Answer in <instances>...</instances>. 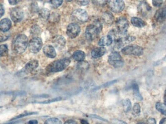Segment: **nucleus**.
<instances>
[{
	"instance_id": "nucleus-1",
	"label": "nucleus",
	"mask_w": 166,
	"mask_h": 124,
	"mask_svg": "<svg viewBox=\"0 0 166 124\" xmlns=\"http://www.w3.org/2000/svg\"><path fill=\"white\" fill-rule=\"evenodd\" d=\"M102 24L98 20L94 21V22L87 26L85 29V36L89 41H93L99 36L102 31Z\"/></svg>"
},
{
	"instance_id": "nucleus-2",
	"label": "nucleus",
	"mask_w": 166,
	"mask_h": 124,
	"mask_svg": "<svg viewBox=\"0 0 166 124\" xmlns=\"http://www.w3.org/2000/svg\"><path fill=\"white\" fill-rule=\"evenodd\" d=\"M71 63V60L69 58H65L52 62L46 68V71L48 73H56L60 72L65 69Z\"/></svg>"
},
{
	"instance_id": "nucleus-3",
	"label": "nucleus",
	"mask_w": 166,
	"mask_h": 124,
	"mask_svg": "<svg viewBox=\"0 0 166 124\" xmlns=\"http://www.w3.org/2000/svg\"><path fill=\"white\" fill-rule=\"evenodd\" d=\"M28 45V39L25 35L22 34L16 37L13 43V50L17 54H22L25 51Z\"/></svg>"
},
{
	"instance_id": "nucleus-4",
	"label": "nucleus",
	"mask_w": 166,
	"mask_h": 124,
	"mask_svg": "<svg viewBox=\"0 0 166 124\" xmlns=\"http://www.w3.org/2000/svg\"><path fill=\"white\" fill-rule=\"evenodd\" d=\"M108 63L114 68H119L123 66L124 60L120 54L117 51L111 52L108 57Z\"/></svg>"
},
{
	"instance_id": "nucleus-5",
	"label": "nucleus",
	"mask_w": 166,
	"mask_h": 124,
	"mask_svg": "<svg viewBox=\"0 0 166 124\" xmlns=\"http://www.w3.org/2000/svg\"><path fill=\"white\" fill-rule=\"evenodd\" d=\"M121 52L124 55H133L140 56L143 55V49L140 46L136 45H129L124 47L121 50Z\"/></svg>"
},
{
	"instance_id": "nucleus-6",
	"label": "nucleus",
	"mask_w": 166,
	"mask_h": 124,
	"mask_svg": "<svg viewBox=\"0 0 166 124\" xmlns=\"http://www.w3.org/2000/svg\"><path fill=\"white\" fill-rule=\"evenodd\" d=\"M109 8L115 13H120L124 10L125 3L124 0H108Z\"/></svg>"
},
{
	"instance_id": "nucleus-7",
	"label": "nucleus",
	"mask_w": 166,
	"mask_h": 124,
	"mask_svg": "<svg viewBox=\"0 0 166 124\" xmlns=\"http://www.w3.org/2000/svg\"><path fill=\"white\" fill-rule=\"evenodd\" d=\"M71 16L74 20L81 23L86 22L89 20V16L87 12L82 9H77L74 10Z\"/></svg>"
},
{
	"instance_id": "nucleus-8",
	"label": "nucleus",
	"mask_w": 166,
	"mask_h": 124,
	"mask_svg": "<svg viewBox=\"0 0 166 124\" xmlns=\"http://www.w3.org/2000/svg\"><path fill=\"white\" fill-rule=\"evenodd\" d=\"M129 22L125 17H120L116 21V26L117 31L120 35L126 34L129 27Z\"/></svg>"
},
{
	"instance_id": "nucleus-9",
	"label": "nucleus",
	"mask_w": 166,
	"mask_h": 124,
	"mask_svg": "<svg viewBox=\"0 0 166 124\" xmlns=\"http://www.w3.org/2000/svg\"><path fill=\"white\" fill-rule=\"evenodd\" d=\"M42 41L41 38L38 37H34L29 43V50L32 53L36 54L41 50L42 47Z\"/></svg>"
},
{
	"instance_id": "nucleus-10",
	"label": "nucleus",
	"mask_w": 166,
	"mask_h": 124,
	"mask_svg": "<svg viewBox=\"0 0 166 124\" xmlns=\"http://www.w3.org/2000/svg\"><path fill=\"white\" fill-rule=\"evenodd\" d=\"M81 32L80 27L77 23H72L67 27L66 34L71 38H75L79 35Z\"/></svg>"
},
{
	"instance_id": "nucleus-11",
	"label": "nucleus",
	"mask_w": 166,
	"mask_h": 124,
	"mask_svg": "<svg viewBox=\"0 0 166 124\" xmlns=\"http://www.w3.org/2000/svg\"><path fill=\"white\" fill-rule=\"evenodd\" d=\"M11 20L15 23L21 21L23 17V13L20 8L16 7L12 9L10 13Z\"/></svg>"
},
{
	"instance_id": "nucleus-12",
	"label": "nucleus",
	"mask_w": 166,
	"mask_h": 124,
	"mask_svg": "<svg viewBox=\"0 0 166 124\" xmlns=\"http://www.w3.org/2000/svg\"><path fill=\"white\" fill-rule=\"evenodd\" d=\"M152 8L149 5L148 3L145 2H140L138 7V10L140 14L142 16H147L151 12Z\"/></svg>"
},
{
	"instance_id": "nucleus-13",
	"label": "nucleus",
	"mask_w": 166,
	"mask_h": 124,
	"mask_svg": "<svg viewBox=\"0 0 166 124\" xmlns=\"http://www.w3.org/2000/svg\"><path fill=\"white\" fill-rule=\"evenodd\" d=\"M155 21L159 23H162L166 20V6L159 9L156 12L154 16Z\"/></svg>"
},
{
	"instance_id": "nucleus-14",
	"label": "nucleus",
	"mask_w": 166,
	"mask_h": 124,
	"mask_svg": "<svg viewBox=\"0 0 166 124\" xmlns=\"http://www.w3.org/2000/svg\"><path fill=\"white\" fill-rule=\"evenodd\" d=\"M43 51L44 55L49 58H54L56 56V50L53 46L50 45H47L44 47Z\"/></svg>"
},
{
	"instance_id": "nucleus-15",
	"label": "nucleus",
	"mask_w": 166,
	"mask_h": 124,
	"mask_svg": "<svg viewBox=\"0 0 166 124\" xmlns=\"http://www.w3.org/2000/svg\"><path fill=\"white\" fill-rule=\"evenodd\" d=\"M102 19L105 24L111 25L114 21L115 17L110 12H105L102 15Z\"/></svg>"
},
{
	"instance_id": "nucleus-16",
	"label": "nucleus",
	"mask_w": 166,
	"mask_h": 124,
	"mask_svg": "<svg viewBox=\"0 0 166 124\" xmlns=\"http://www.w3.org/2000/svg\"><path fill=\"white\" fill-rule=\"evenodd\" d=\"M106 52L105 48L103 47H98L92 50L91 51V56L93 58H98L103 56Z\"/></svg>"
},
{
	"instance_id": "nucleus-17",
	"label": "nucleus",
	"mask_w": 166,
	"mask_h": 124,
	"mask_svg": "<svg viewBox=\"0 0 166 124\" xmlns=\"http://www.w3.org/2000/svg\"><path fill=\"white\" fill-rule=\"evenodd\" d=\"M12 26L11 21L9 19H3L0 21V30L2 32H8Z\"/></svg>"
},
{
	"instance_id": "nucleus-18",
	"label": "nucleus",
	"mask_w": 166,
	"mask_h": 124,
	"mask_svg": "<svg viewBox=\"0 0 166 124\" xmlns=\"http://www.w3.org/2000/svg\"><path fill=\"white\" fill-rule=\"evenodd\" d=\"M113 41L112 37L110 35H107L105 36H103V37L100 39L99 41L98 45L99 46L104 47V46H109L111 45Z\"/></svg>"
},
{
	"instance_id": "nucleus-19",
	"label": "nucleus",
	"mask_w": 166,
	"mask_h": 124,
	"mask_svg": "<svg viewBox=\"0 0 166 124\" xmlns=\"http://www.w3.org/2000/svg\"><path fill=\"white\" fill-rule=\"evenodd\" d=\"M39 65L38 61L37 60H33L30 61L25 65V70L28 72H31L36 69Z\"/></svg>"
},
{
	"instance_id": "nucleus-20",
	"label": "nucleus",
	"mask_w": 166,
	"mask_h": 124,
	"mask_svg": "<svg viewBox=\"0 0 166 124\" xmlns=\"http://www.w3.org/2000/svg\"><path fill=\"white\" fill-rule=\"evenodd\" d=\"M85 57V53L81 50H77L73 53L72 58L77 62H81L84 60Z\"/></svg>"
},
{
	"instance_id": "nucleus-21",
	"label": "nucleus",
	"mask_w": 166,
	"mask_h": 124,
	"mask_svg": "<svg viewBox=\"0 0 166 124\" xmlns=\"http://www.w3.org/2000/svg\"><path fill=\"white\" fill-rule=\"evenodd\" d=\"M131 23L136 27L142 28L146 26V22L139 17H133L131 19Z\"/></svg>"
},
{
	"instance_id": "nucleus-22",
	"label": "nucleus",
	"mask_w": 166,
	"mask_h": 124,
	"mask_svg": "<svg viewBox=\"0 0 166 124\" xmlns=\"http://www.w3.org/2000/svg\"><path fill=\"white\" fill-rule=\"evenodd\" d=\"M54 43L58 47H63L65 45L66 40L63 36H57L54 38Z\"/></svg>"
},
{
	"instance_id": "nucleus-23",
	"label": "nucleus",
	"mask_w": 166,
	"mask_h": 124,
	"mask_svg": "<svg viewBox=\"0 0 166 124\" xmlns=\"http://www.w3.org/2000/svg\"><path fill=\"white\" fill-rule=\"evenodd\" d=\"M132 89L133 90V94L135 98L137 100L141 101L143 99L142 96L140 94L139 90V86L137 83H134L132 85Z\"/></svg>"
},
{
	"instance_id": "nucleus-24",
	"label": "nucleus",
	"mask_w": 166,
	"mask_h": 124,
	"mask_svg": "<svg viewBox=\"0 0 166 124\" xmlns=\"http://www.w3.org/2000/svg\"><path fill=\"white\" fill-rule=\"evenodd\" d=\"M155 108L158 111L160 112L162 114L166 116V105L161 103H156Z\"/></svg>"
},
{
	"instance_id": "nucleus-25",
	"label": "nucleus",
	"mask_w": 166,
	"mask_h": 124,
	"mask_svg": "<svg viewBox=\"0 0 166 124\" xmlns=\"http://www.w3.org/2000/svg\"><path fill=\"white\" fill-rule=\"evenodd\" d=\"M39 15L42 17L43 19L47 20L50 16L49 10L46 8L42 9L39 11Z\"/></svg>"
},
{
	"instance_id": "nucleus-26",
	"label": "nucleus",
	"mask_w": 166,
	"mask_h": 124,
	"mask_svg": "<svg viewBox=\"0 0 166 124\" xmlns=\"http://www.w3.org/2000/svg\"><path fill=\"white\" fill-rule=\"evenodd\" d=\"M140 111H141V110H140V105L138 103H134L132 109V113L133 116H135V117L139 116L140 113Z\"/></svg>"
},
{
	"instance_id": "nucleus-27",
	"label": "nucleus",
	"mask_w": 166,
	"mask_h": 124,
	"mask_svg": "<svg viewBox=\"0 0 166 124\" xmlns=\"http://www.w3.org/2000/svg\"><path fill=\"white\" fill-rule=\"evenodd\" d=\"M44 124H62V123L57 118H50L46 120Z\"/></svg>"
},
{
	"instance_id": "nucleus-28",
	"label": "nucleus",
	"mask_w": 166,
	"mask_h": 124,
	"mask_svg": "<svg viewBox=\"0 0 166 124\" xmlns=\"http://www.w3.org/2000/svg\"><path fill=\"white\" fill-rule=\"evenodd\" d=\"M123 105H124V110L125 112H129L131 110V107H132V104H131L130 100L128 99H126L124 101Z\"/></svg>"
},
{
	"instance_id": "nucleus-29",
	"label": "nucleus",
	"mask_w": 166,
	"mask_h": 124,
	"mask_svg": "<svg viewBox=\"0 0 166 124\" xmlns=\"http://www.w3.org/2000/svg\"><path fill=\"white\" fill-rule=\"evenodd\" d=\"M10 36V33L8 32H4L0 31V42L7 41Z\"/></svg>"
},
{
	"instance_id": "nucleus-30",
	"label": "nucleus",
	"mask_w": 166,
	"mask_h": 124,
	"mask_svg": "<svg viewBox=\"0 0 166 124\" xmlns=\"http://www.w3.org/2000/svg\"><path fill=\"white\" fill-rule=\"evenodd\" d=\"M8 54V47L6 45H0V58L7 55Z\"/></svg>"
},
{
	"instance_id": "nucleus-31",
	"label": "nucleus",
	"mask_w": 166,
	"mask_h": 124,
	"mask_svg": "<svg viewBox=\"0 0 166 124\" xmlns=\"http://www.w3.org/2000/svg\"><path fill=\"white\" fill-rule=\"evenodd\" d=\"M62 100V98L61 97H57L56 98H52V99H48L47 100H44V101H42V102H38V103L41 104H49L51 103H55L57 101H60Z\"/></svg>"
},
{
	"instance_id": "nucleus-32",
	"label": "nucleus",
	"mask_w": 166,
	"mask_h": 124,
	"mask_svg": "<svg viewBox=\"0 0 166 124\" xmlns=\"http://www.w3.org/2000/svg\"><path fill=\"white\" fill-rule=\"evenodd\" d=\"M63 0H50L51 6L55 8H57L62 4Z\"/></svg>"
},
{
	"instance_id": "nucleus-33",
	"label": "nucleus",
	"mask_w": 166,
	"mask_h": 124,
	"mask_svg": "<svg viewBox=\"0 0 166 124\" xmlns=\"http://www.w3.org/2000/svg\"><path fill=\"white\" fill-rule=\"evenodd\" d=\"M92 2L96 6L104 7L107 2V0H92Z\"/></svg>"
},
{
	"instance_id": "nucleus-34",
	"label": "nucleus",
	"mask_w": 166,
	"mask_h": 124,
	"mask_svg": "<svg viewBox=\"0 0 166 124\" xmlns=\"http://www.w3.org/2000/svg\"><path fill=\"white\" fill-rule=\"evenodd\" d=\"M117 80H113V81H110V82H108L107 83H105L103 85H100L99 87H96L95 89V90H99L100 88H105V87H108V86H110L112 85L113 84L117 82Z\"/></svg>"
},
{
	"instance_id": "nucleus-35",
	"label": "nucleus",
	"mask_w": 166,
	"mask_h": 124,
	"mask_svg": "<svg viewBox=\"0 0 166 124\" xmlns=\"http://www.w3.org/2000/svg\"><path fill=\"white\" fill-rule=\"evenodd\" d=\"M37 113H38L36 112H24V113H22V114L19 115V116H17L16 117L13 118L12 120H15V119H17L23 117H27V116H31V115H33V114H37Z\"/></svg>"
},
{
	"instance_id": "nucleus-36",
	"label": "nucleus",
	"mask_w": 166,
	"mask_h": 124,
	"mask_svg": "<svg viewBox=\"0 0 166 124\" xmlns=\"http://www.w3.org/2000/svg\"><path fill=\"white\" fill-rule=\"evenodd\" d=\"M163 0H152V4L154 7H159L162 6Z\"/></svg>"
},
{
	"instance_id": "nucleus-37",
	"label": "nucleus",
	"mask_w": 166,
	"mask_h": 124,
	"mask_svg": "<svg viewBox=\"0 0 166 124\" xmlns=\"http://www.w3.org/2000/svg\"><path fill=\"white\" fill-rule=\"evenodd\" d=\"M87 116H88V117H90L98 119L99 120H102V121H105V122H108V121L106 119H105L101 117H99L97 115H96V114H89Z\"/></svg>"
},
{
	"instance_id": "nucleus-38",
	"label": "nucleus",
	"mask_w": 166,
	"mask_h": 124,
	"mask_svg": "<svg viewBox=\"0 0 166 124\" xmlns=\"http://www.w3.org/2000/svg\"><path fill=\"white\" fill-rule=\"evenodd\" d=\"M90 1V0H77V2L81 6H84L89 4Z\"/></svg>"
},
{
	"instance_id": "nucleus-39",
	"label": "nucleus",
	"mask_w": 166,
	"mask_h": 124,
	"mask_svg": "<svg viewBox=\"0 0 166 124\" xmlns=\"http://www.w3.org/2000/svg\"><path fill=\"white\" fill-rule=\"evenodd\" d=\"M147 124H156V120L153 118H150L148 119Z\"/></svg>"
},
{
	"instance_id": "nucleus-40",
	"label": "nucleus",
	"mask_w": 166,
	"mask_h": 124,
	"mask_svg": "<svg viewBox=\"0 0 166 124\" xmlns=\"http://www.w3.org/2000/svg\"><path fill=\"white\" fill-rule=\"evenodd\" d=\"M4 13V7L2 4H0V18L3 15Z\"/></svg>"
},
{
	"instance_id": "nucleus-41",
	"label": "nucleus",
	"mask_w": 166,
	"mask_h": 124,
	"mask_svg": "<svg viewBox=\"0 0 166 124\" xmlns=\"http://www.w3.org/2000/svg\"><path fill=\"white\" fill-rule=\"evenodd\" d=\"M19 1L20 0H8V2L11 5L14 6L17 4L19 2Z\"/></svg>"
},
{
	"instance_id": "nucleus-42",
	"label": "nucleus",
	"mask_w": 166,
	"mask_h": 124,
	"mask_svg": "<svg viewBox=\"0 0 166 124\" xmlns=\"http://www.w3.org/2000/svg\"><path fill=\"white\" fill-rule=\"evenodd\" d=\"M64 124H78L76 121L73 120H69L65 122Z\"/></svg>"
},
{
	"instance_id": "nucleus-43",
	"label": "nucleus",
	"mask_w": 166,
	"mask_h": 124,
	"mask_svg": "<svg viewBox=\"0 0 166 124\" xmlns=\"http://www.w3.org/2000/svg\"><path fill=\"white\" fill-rule=\"evenodd\" d=\"M28 124H38V121L37 120H31L29 121Z\"/></svg>"
},
{
	"instance_id": "nucleus-44",
	"label": "nucleus",
	"mask_w": 166,
	"mask_h": 124,
	"mask_svg": "<svg viewBox=\"0 0 166 124\" xmlns=\"http://www.w3.org/2000/svg\"><path fill=\"white\" fill-rule=\"evenodd\" d=\"M159 124H166V118L162 119L161 120Z\"/></svg>"
},
{
	"instance_id": "nucleus-45",
	"label": "nucleus",
	"mask_w": 166,
	"mask_h": 124,
	"mask_svg": "<svg viewBox=\"0 0 166 124\" xmlns=\"http://www.w3.org/2000/svg\"><path fill=\"white\" fill-rule=\"evenodd\" d=\"M81 124H90L89 123V122H87V121H86L84 119H82L81 120Z\"/></svg>"
},
{
	"instance_id": "nucleus-46",
	"label": "nucleus",
	"mask_w": 166,
	"mask_h": 124,
	"mask_svg": "<svg viewBox=\"0 0 166 124\" xmlns=\"http://www.w3.org/2000/svg\"><path fill=\"white\" fill-rule=\"evenodd\" d=\"M164 103H165V104L166 105V90H165V93H164Z\"/></svg>"
},
{
	"instance_id": "nucleus-47",
	"label": "nucleus",
	"mask_w": 166,
	"mask_h": 124,
	"mask_svg": "<svg viewBox=\"0 0 166 124\" xmlns=\"http://www.w3.org/2000/svg\"><path fill=\"white\" fill-rule=\"evenodd\" d=\"M119 124H127L125 122H123V121H119Z\"/></svg>"
},
{
	"instance_id": "nucleus-48",
	"label": "nucleus",
	"mask_w": 166,
	"mask_h": 124,
	"mask_svg": "<svg viewBox=\"0 0 166 124\" xmlns=\"http://www.w3.org/2000/svg\"><path fill=\"white\" fill-rule=\"evenodd\" d=\"M137 124H145V123H143V122H139Z\"/></svg>"
},
{
	"instance_id": "nucleus-49",
	"label": "nucleus",
	"mask_w": 166,
	"mask_h": 124,
	"mask_svg": "<svg viewBox=\"0 0 166 124\" xmlns=\"http://www.w3.org/2000/svg\"><path fill=\"white\" fill-rule=\"evenodd\" d=\"M67 2H71L72 1V0H66Z\"/></svg>"
},
{
	"instance_id": "nucleus-50",
	"label": "nucleus",
	"mask_w": 166,
	"mask_h": 124,
	"mask_svg": "<svg viewBox=\"0 0 166 124\" xmlns=\"http://www.w3.org/2000/svg\"><path fill=\"white\" fill-rule=\"evenodd\" d=\"M2 108V107H0V108Z\"/></svg>"
}]
</instances>
